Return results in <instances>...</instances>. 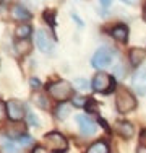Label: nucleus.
Here are the masks:
<instances>
[{
	"label": "nucleus",
	"instance_id": "1",
	"mask_svg": "<svg viewBox=\"0 0 146 153\" xmlns=\"http://www.w3.org/2000/svg\"><path fill=\"white\" fill-rule=\"evenodd\" d=\"M115 108L120 114H127V112L133 111L136 108V100L128 90L120 88L117 90V94H115Z\"/></svg>",
	"mask_w": 146,
	"mask_h": 153
},
{
	"label": "nucleus",
	"instance_id": "2",
	"mask_svg": "<svg viewBox=\"0 0 146 153\" xmlns=\"http://www.w3.org/2000/svg\"><path fill=\"white\" fill-rule=\"evenodd\" d=\"M44 142H46V148L54 153H63L68 150V142L62 134L58 132H49L44 135Z\"/></svg>",
	"mask_w": 146,
	"mask_h": 153
},
{
	"label": "nucleus",
	"instance_id": "3",
	"mask_svg": "<svg viewBox=\"0 0 146 153\" xmlns=\"http://www.w3.org/2000/svg\"><path fill=\"white\" fill-rule=\"evenodd\" d=\"M47 91H49V94L55 101H67L68 98L72 96L73 90H72V83L70 82L60 80V82H55V83H52V85H49Z\"/></svg>",
	"mask_w": 146,
	"mask_h": 153
},
{
	"label": "nucleus",
	"instance_id": "4",
	"mask_svg": "<svg viewBox=\"0 0 146 153\" xmlns=\"http://www.w3.org/2000/svg\"><path fill=\"white\" fill-rule=\"evenodd\" d=\"M115 57V51L112 47H107V46H102L94 52L93 59H91V64H93L94 68H104L107 65L112 64Z\"/></svg>",
	"mask_w": 146,
	"mask_h": 153
},
{
	"label": "nucleus",
	"instance_id": "5",
	"mask_svg": "<svg viewBox=\"0 0 146 153\" xmlns=\"http://www.w3.org/2000/svg\"><path fill=\"white\" fill-rule=\"evenodd\" d=\"M114 85H115L114 78H112L109 74H104V72L96 74V76H94L93 82H91L93 90L97 91V93H109L112 88H114Z\"/></svg>",
	"mask_w": 146,
	"mask_h": 153
},
{
	"label": "nucleus",
	"instance_id": "6",
	"mask_svg": "<svg viewBox=\"0 0 146 153\" xmlns=\"http://www.w3.org/2000/svg\"><path fill=\"white\" fill-rule=\"evenodd\" d=\"M34 41H36V46H38V49L41 51V52L52 54V51H54V39L50 38V34L46 30H38V31H36Z\"/></svg>",
	"mask_w": 146,
	"mask_h": 153
},
{
	"label": "nucleus",
	"instance_id": "7",
	"mask_svg": "<svg viewBox=\"0 0 146 153\" xmlns=\"http://www.w3.org/2000/svg\"><path fill=\"white\" fill-rule=\"evenodd\" d=\"M7 114H8V117L12 119L13 122H18V121H21V119L24 117L26 111H24V106L20 103V101L12 100V101L7 103Z\"/></svg>",
	"mask_w": 146,
	"mask_h": 153
},
{
	"label": "nucleus",
	"instance_id": "8",
	"mask_svg": "<svg viewBox=\"0 0 146 153\" xmlns=\"http://www.w3.org/2000/svg\"><path fill=\"white\" fill-rule=\"evenodd\" d=\"M131 86L138 94H146V68H138V72L131 78Z\"/></svg>",
	"mask_w": 146,
	"mask_h": 153
},
{
	"label": "nucleus",
	"instance_id": "9",
	"mask_svg": "<svg viewBox=\"0 0 146 153\" xmlns=\"http://www.w3.org/2000/svg\"><path fill=\"white\" fill-rule=\"evenodd\" d=\"M76 122H78L80 129L85 135H94L97 130V126L91 119H88L86 116H76Z\"/></svg>",
	"mask_w": 146,
	"mask_h": 153
},
{
	"label": "nucleus",
	"instance_id": "10",
	"mask_svg": "<svg viewBox=\"0 0 146 153\" xmlns=\"http://www.w3.org/2000/svg\"><path fill=\"white\" fill-rule=\"evenodd\" d=\"M115 130H117V132H119L123 138H131V137H133V134H135L133 126H131L130 122H125V121L117 122V124H115Z\"/></svg>",
	"mask_w": 146,
	"mask_h": 153
},
{
	"label": "nucleus",
	"instance_id": "11",
	"mask_svg": "<svg viewBox=\"0 0 146 153\" xmlns=\"http://www.w3.org/2000/svg\"><path fill=\"white\" fill-rule=\"evenodd\" d=\"M12 16L18 21H24V20H29V18H31V12H29L28 8H24L23 5H18L16 3L12 8Z\"/></svg>",
	"mask_w": 146,
	"mask_h": 153
},
{
	"label": "nucleus",
	"instance_id": "12",
	"mask_svg": "<svg viewBox=\"0 0 146 153\" xmlns=\"http://www.w3.org/2000/svg\"><path fill=\"white\" fill-rule=\"evenodd\" d=\"M32 49V44L29 39H16L15 41V51H16L20 56H28Z\"/></svg>",
	"mask_w": 146,
	"mask_h": 153
},
{
	"label": "nucleus",
	"instance_id": "13",
	"mask_svg": "<svg viewBox=\"0 0 146 153\" xmlns=\"http://www.w3.org/2000/svg\"><path fill=\"white\" fill-rule=\"evenodd\" d=\"M111 34L117 41H127L128 39V28H127V25H117L111 30Z\"/></svg>",
	"mask_w": 146,
	"mask_h": 153
},
{
	"label": "nucleus",
	"instance_id": "14",
	"mask_svg": "<svg viewBox=\"0 0 146 153\" xmlns=\"http://www.w3.org/2000/svg\"><path fill=\"white\" fill-rule=\"evenodd\" d=\"M145 57H146V52L143 49H140V47H135V49L130 51V62H131V65H135V67H138L140 64H143Z\"/></svg>",
	"mask_w": 146,
	"mask_h": 153
},
{
	"label": "nucleus",
	"instance_id": "15",
	"mask_svg": "<svg viewBox=\"0 0 146 153\" xmlns=\"http://www.w3.org/2000/svg\"><path fill=\"white\" fill-rule=\"evenodd\" d=\"M0 147H2V150L5 153H15L16 152V145H15V142L10 137H7V135H0Z\"/></svg>",
	"mask_w": 146,
	"mask_h": 153
},
{
	"label": "nucleus",
	"instance_id": "16",
	"mask_svg": "<svg viewBox=\"0 0 146 153\" xmlns=\"http://www.w3.org/2000/svg\"><path fill=\"white\" fill-rule=\"evenodd\" d=\"M31 26L29 25H18V28L15 30V34H16L18 39H28L29 34H31Z\"/></svg>",
	"mask_w": 146,
	"mask_h": 153
},
{
	"label": "nucleus",
	"instance_id": "17",
	"mask_svg": "<svg viewBox=\"0 0 146 153\" xmlns=\"http://www.w3.org/2000/svg\"><path fill=\"white\" fill-rule=\"evenodd\" d=\"M86 153H109V147L105 142H96L88 148Z\"/></svg>",
	"mask_w": 146,
	"mask_h": 153
},
{
	"label": "nucleus",
	"instance_id": "18",
	"mask_svg": "<svg viewBox=\"0 0 146 153\" xmlns=\"http://www.w3.org/2000/svg\"><path fill=\"white\" fill-rule=\"evenodd\" d=\"M70 111H72V106L67 103H60L58 108L55 109V116L58 119H67V116H70Z\"/></svg>",
	"mask_w": 146,
	"mask_h": 153
},
{
	"label": "nucleus",
	"instance_id": "19",
	"mask_svg": "<svg viewBox=\"0 0 146 153\" xmlns=\"http://www.w3.org/2000/svg\"><path fill=\"white\" fill-rule=\"evenodd\" d=\"M32 101H34V103L38 104L39 108H42V109H46V108H47V103H46V98H44L42 94H39V93L32 94Z\"/></svg>",
	"mask_w": 146,
	"mask_h": 153
},
{
	"label": "nucleus",
	"instance_id": "20",
	"mask_svg": "<svg viewBox=\"0 0 146 153\" xmlns=\"http://www.w3.org/2000/svg\"><path fill=\"white\" fill-rule=\"evenodd\" d=\"M44 20L49 21L50 26H55V10H47L44 13Z\"/></svg>",
	"mask_w": 146,
	"mask_h": 153
},
{
	"label": "nucleus",
	"instance_id": "21",
	"mask_svg": "<svg viewBox=\"0 0 146 153\" xmlns=\"http://www.w3.org/2000/svg\"><path fill=\"white\" fill-rule=\"evenodd\" d=\"M73 104H75L76 108L86 106V98L85 96H80V94H75V96H73Z\"/></svg>",
	"mask_w": 146,
	"mask_h": 153
},
{
	"label": "nucleus",
	"instance_id": "22",
	"mask_svg": "<svg viewBox=\"0 0 146 153\" xmlns=\"http://www.w3.org/2000/svg\"><path fill=\"white\" fill-rule=\"evenodd\" d=\"M16 142H18V145H21V147H28V145L32 142V138L29 137V135H21Z\"/></svg>",
	"mask_w": 146,
	"mask_h": 153
},
{
	"label": "nucleus",
	"instance_id": "23",
	"mask_svg": "<svg viewBox=\"0 0 146 153\" xmlns=\"http://www.w3.org/2000/svg\"><path fill=\"white\" fill-rule=\"evenodd\" d=\"M5 117H7V104L3 101H0V121H3Z\"/></svg>",
	"mask_w": 146,
	"mask_h": 153
},
{
	"label": "nucleus",
	"instance_id": "24",
	"mask_svg": "<svg viewBox=\"0 0 146 153\" xmlns=\"http://www.w3.org/2000/svg\"><path fill=\"white\" fill-rule=\"evenodd\" d=\"M73 83H75L76 86H80V88H88V82L85 78H76Z\"/></svg>",
	"mask_w": 146,
	"mask_h": 153
},
{
	"label": "nucleus",
	"instance_id": "25",
	"mask_svg": "<svg viewBox=\"0 0 146 153\" xmlns=\"http://www.w3.org/2000/svg\"><path fill=\"white\" fill-rule=\"evenodd\" d=\"M28 121H29V124H32V126H39V121L34 114H28Z\"/></svg>",
	"mask_w": 146,
	"mask_h": 153
},
{
	"label": "nucleus",
	"instance_id": "26",
	"mask_svg": "<svg viewBox=\"0 0 146 153\" xmlns=\"http://www.w3.org/2000/svg\"><path fill=\"white\" fill-rule=\"evenodd\" d=\"M31 153H49V150L46 147H34Z\"/></svg>",
	"mask_w": 146,
	"mask_h": 153
},
{
	"label": "nucleus",
	"instance_id": "27",
	"mask_svg": "<svg viewBox=\"0 0 146 153\" xmlns=\"http://www.w3.org/2000/svg\"><path fill=\"white\" fill-rule=\"evenodd\" d=\"M112 72H114V74H115V75H119V76H122V75H123V68H122V65H120V64H119V65H117V67H115V68H114V70H112Z\"/></svg>",
	"mask_w": 146,
	"mask_h": 153
},
{
	"label": "nucleus",
	"instance_id": "28",
	"mask_svg": "<svg viewBox=\"0 0 146 153\" xmlns=\"http://www.w3.org/2000/svg\"><path fill=\"white\" fill-rule=\"evenodd\" d=\"M141 145L146 147V129L143 130V134H141Z\"/></svg>",
	"mask_w": 146,
	"mask_h": 153
},
{
	"label": "nucleus",
	"instance_id": "29",
	"mask_svg": "<svg viewBox=\"0 0 146 153\" xmlns=\"http://www.w3.org/2000/svg\"><path fill=\"white\" fill-rule=\"evenodd\" d=\"M136 153H146V147H143V145H140V147L136 148Z\"/></svg>",
	"mask_w": 146,
	"mask_h": 153
},
{
	"label": "nucleus",
	"instance_id": "30",
	"mask_svg": "<svg viewBox=\"0 0 146 153\" xmlns=\"http://www.w3.org/2000/svg\"><path fill=\"white\" fill-rule=\"evenodd\" d=\"M72 18H75V20H76V21H78V26H83V21H81V20H80V18H78V16H76V15H75V13H72Z\"/></svg>",
	"mask_w": 146,
	"mask_h": 153
},
{
	"label": "nucleus",
	"instance_id": "31",
	"mask_svg": "<svg viewBox=\"0 0 146 153\" xmlns=\"http://www.w3.org/2000/svg\"><path fill=\"white\" fill-rule=\"evenodd\" d=\"M31 85H32V86H39V82H38L36 78H32V80H31Z\"/></svg>",
	"mask_w": 146,
	"mask_h": 153
}]
</instances>
